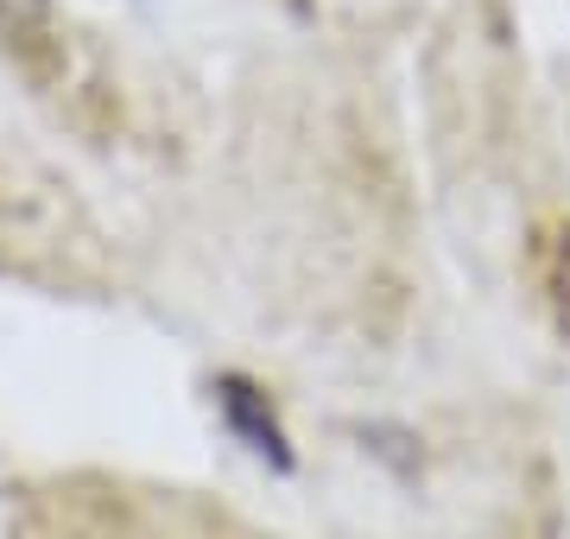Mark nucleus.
<instances>
[{"instance_id":"obj_2","label":"nucleus","mask_w":570,"mask_h":539,"mask_svg":"<svg viewBox=\"0 0 570 539\" xmlns=\"http://www.w3.org/2000/svg\"><path fill=\"white\" fill-rule=\"evenodd\" d=\"M216 413H223V425L261 457L266 470L285 477V470L298 463V451H292V438H285V425H279V413H273V400H266L261 381H247V374H216Z\"/></svg>"},{"instance_id":"obj_3","label":"nucleus","mask_w":570,"mask_h":539,"mask_svg":"<svg viewBox=\"0 0 570 539\" xmlns=\"http://www.w3.org/2000/svg\"><path fill=\"white\" fill-rule=\"evenodd\" d=\"M546 286H551V298H558V312H564V324H570V228H558V242H551Z\"/></svg>"},{"instance_id":"obj_1","label":"nucleus","mask_w":570,"mask_h":539,"mask_svg":"<svg viewBox=\"0 0 570 539\" xmlns=\"http://www.w3.org/2000/svg\"><path fill=\"white\" fill-rule=\"evenodd\" d=\"M0 51L26 84L51 89L63 77V26L51 0H0Z\"/></svg>"}]
</instances>
